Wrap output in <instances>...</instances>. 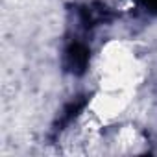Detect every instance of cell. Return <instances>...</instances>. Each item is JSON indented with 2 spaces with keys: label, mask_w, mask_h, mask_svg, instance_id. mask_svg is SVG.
Here are the masks:
<instances>
[{
  "label": "cell",
  "mask_w": 157,
  "mask_h": 157,
  "mask_svg": "<svg viewBox=\"0 0 157 157\" xmlns=\"http://www.w3.org/2000/svg\"><path fill=\"white\" fill-rule=\"evenodd\" d=\"M91 61V48L83 43V41H78L72 39L63 52V68L68 74L74 76H82L85 74L87 67Z\"/></svg>",
  "instance_id": "1"
},
{
  "label": "cell",
  "mask_w": 157,
  "mask_h": 157,
  "mask_svg": "<svg viewBox=\"0 0 157 157\" xmlns=\"http://www.w3.org/2000/svg\"><path fill=\"white\" fill-rule=\"evenodd\" d=\"M87 105V96H76V98H72L67 105H65V109L61 111V115H59V118H57V122L54 124V131L57 133V131H63L67 126H70L72 122H74V118L82 113V109Z\"/></svg>",
  "instance_id": "3"
},
{
  "label": "cell",
  "mask_w": 157,
  "mask_h": 157,
  "mask_svg": "<svg viewBox=\"0 0 157 157\" xmlns=\"http://www.w3.org/2000/svg\"><path fill=\"white\" fill-rule=\"evenodd\" d=\"M139 6L151 15H157V0H139Z\"/></svg>",
  "instance_id": "4"
},
{
  "label": "cell",
  "mask_w": 157,
  "mask_h": 157,
  "mask_svg": "<svg viewBox=\"0 0 157 157\" xmlns=\"http://www.w3.org/2000/svg\"><path fill=\"white\" fill-rule=\"evenodd\" d=\"M78 17H80V22L83 28H94L100 24H107L115 19V11L111 8H107L102 2H91L85 6H80L78 10Z\"/></svg>",
  "instance_id": "2"
}]
</instances>
